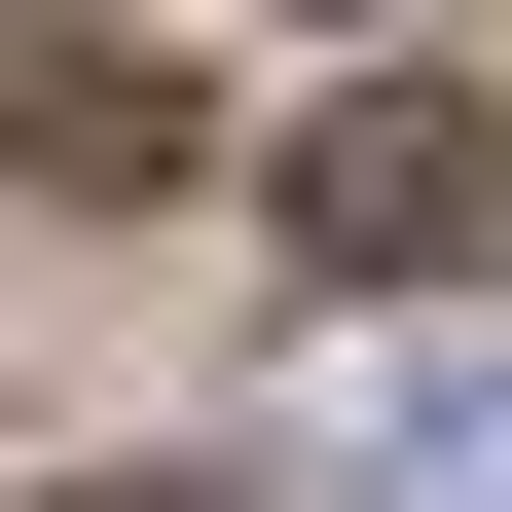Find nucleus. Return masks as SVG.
I'll return each instance as SVG.
<instances>
[{
    "label": "nucleus",
    "instance_id": "nucleus-1",
    "mask_svg": "<svg viewBox=\"0 0 512 512\" xmlns=\"http://www.w3.org/2000/svg\"><path fill=\"white\" fill-rule=\"evenodd\" d=\"M293 476H330V512H512V293L330 330V366H293Z\"/></svg>",
    "mask_w": 512,
    "mask_h": 512
},
{
    "label": "nucleus",
    "instance_id": "nucleus-2",
    "mask_svg": "<svg viewBox=\"0 0 512 512\" xmlns=\"http://www.w3.org/2000/svg\"><path fill=\"white\" fill-rule=\"evenodd\" d=\"M476 110H439V74H366V110H293V256H366V293H403V256H476Z\"/></svg>",
    "mask_w": 512,
    "mask_h": 512
},
{
    "label": "nucleus",
    "instance_id": "nucleus-3",
    "mask_svg": "<svg viewBox=\"0 0 512 512\" xmlns=\"http://www.w3.org/2000/svg\"><path fill=\"white\" fill-rule=\"evenodd\" d=\"M74 512H220V476H74Z\"/></svg>",
    "mask_w": 512,
    "mask_h": 512
}]
</instances>
